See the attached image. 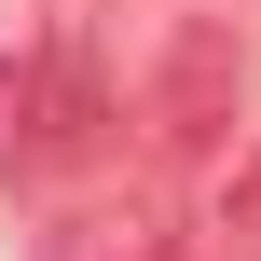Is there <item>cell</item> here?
I'll list each match as a JSON object with an SVG mask.
<instances>
[{"instance_id":"obj_1","label":"cell","mask_w":261,"mask_h":261,"mask_svg":"<svg viewBox=\"0 0 261 261\" xmlns=\"http://www.w3.org/2000/svg\"><path fill=\"white\" fill-rule=\"evenodd\" d=\"M234 28L220 14H179L165 28V69H151V96H138V124H151V151H220V124H234Z\"/></svg>"},{"instance_id":"obj_2","label":"cell","mask_w":261,"mask_h":261,"mask_svg":"<svg viewBox=\"0 0 261 261\" xmlns=\"http://www.w3.org/2000/svg\"><path fill=\"white\" fill-rule=\"evenodd\" d=\"M96 138H110V83H96L83 41H55V69L28 83V165H69V151H96Z\"/></svg>"},{"instance_id":"obj_3","label":"cell","mask_w":261,"mask_h":261,"mask_svg":"<svg viewBox=\"0 0 261 261\" xmlns=\"http://www.w3.org/2000/svg\"><path fill=\"white\" fill-rule=\"evenodd\" d=\"M41 261H193V248L165 234V206H69Z\"/></svg>"},{"instance_id":"obj_4","label":"cell","mask_w":261,"mask_h":261,"mask_svg":"<svg viewBox=\"0 0 261 261\" xmlns=\"http://www.w3.org/2000/svg\"><path fill=\"white\" fill-rule=\"evenodd\" d=\"M220 248H234V261H261V151L220 179Z\"/></svg>"},{"instance_id":"obj_5","label":"cell","mask_w":261,"mask_h":261,"mask_svg":"<svg viewBox=\"0 0 261 261\" xmlns=\"http://www.w3.org/2000/svg\"><path fill=\"white\" fill-rule=\"evenodd\" d=\"M0 96H14V69H0Z\"/></svg>"}]
</instances>
